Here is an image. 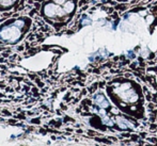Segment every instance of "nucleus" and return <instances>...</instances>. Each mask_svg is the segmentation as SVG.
<instances>
[{
	"label": "nucleus",
	"instance_id": "7ed1b4c3",
	"mask_svg": "<svg viewBox=\"0 0 157 146\" xmlns=\"http://www.w3.org/2000/svg\"><path fill=\"white\" fill-rule=\"evenodd\" d=\"M109 92L123 106H134L139 101V93L130 81H114L109 87Z\"/></svg>",
	"mask_w": 157,
	"mask_h": 146
},
{
	"label": "nucleus",
	"instance_id": "39448f33",
	"mask_svg": "<svg viewBox=\"0 0 157 146\" xmlns=\"http://www.w3.org/2000/svg\"><path fill=\"white\" fill-rule=\"evenodd\" d=\"M95 101H96L99 106H101V107H108L107 99H106L101 94H98V95H96V96H95Z\"/></svg>",
	"mask_w": 157,
	"mask_h": 146
},
{
	"label": "nucleus",
	"instance_id": "423d86ee",
	"mask_svg": "<svg viewBox=\"0 0 157 146\" xmlns=\"http://www.w3.org/2000/svg\"><path fill=\"white\" fill-rule=\"evenodd\" d=\"M118 2H121V3H134V2L138 1V0H117Z\"/></svg>",
	"mask_w": 157,
	"mask_h": 146
},
{
	"label": "nucleus",
	"instance_id": "20e7f679",
	"mask_svg": "<svg viewBox=\"0 0 157 146\" xmlns=\"http://www.w3.org/2000/svg\"><path fill=\"white\" fill-rule=\"evenodd\" d=\"M19 0H0V12H6L13 9Z\"/></svg>",
	"mask_w": 157,
	"mask_h": 146
},
{
	"label": "nucleus",
	"instance_id": "0eeeda50",
	"mask_svg": "<svg viewBox=\"0 0 157 146\" xmlns=\"http://www.w3.org/2000/svg\"><path fill=\"white\" fill-rule=\"evenodd\" d=\"M33 1H44V0H33Z\"/></svg>",
	"mask_w": 157,
	"mask_h": 146
},
{
	"label": "nucleus",
	"instance_id": "f257e3e1",
	"mask_svg": "<svg viewBox=\"0 0 157 146\" xmlns=\"http://www.w3.org/2000/svg\"><path fill=\"white\" fill-rule=\"evenodd\" d=\"M78 0H47L42 6L41 15L56 30L66 26L77 11Z\"/></svg>",
	"mask_w": 157,
	"mask_h": 146
},
{
	"label": "nucleus",
	"instance_id": "f03ea898",
	"mask_svg": "<svg viewBox=\"0 0 157 146\" xmlns=\"http://www.w3.org/2000/svg\"><path fill=\"white\" fill-rule=\"evenodd\" d=\"M31 27V19L27 16L12 18L0 26V39L4 43L15 44L19 42Z\"/></svg>",
	"mask_w": 157,
	"mask_h": 146
}]
</instances>
